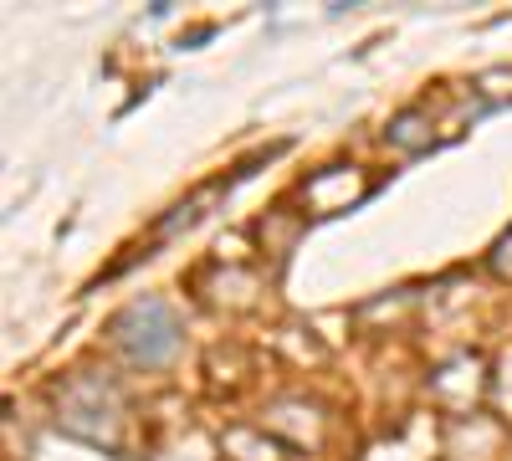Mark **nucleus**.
I'll use <instances>...</instances> for the list:
<instances>
[{"instance_id": "obj_2", "label": "nucleus", "mask_w": 512, "mask_h": 461, "mask_svg": "<svg viewBox=\"0 0 512 461\" xmlns=\"http://www.w3.org/2000/svg\"><path fill=\"white\" fill-rule=\"evenodd\" d=\"M113 344L139 369H159L164 359H175V349H180V318H175V308L159 303V298H139V303H128L113 318Z\"/></svg>"}, {"instance_id": "obj_1", "label": "nucleus", "mask_w": 512, "mask_h": 461, "mask_svg": "<svg viewBox=\"0 0 512 461\" xmlns=\"http://www.w3.org/2000/svg\"><path fill=\"white\" fill-rule=\"evenodd\" d=\"M57 426H67L72 436L93 441V446H118V426H123V395L118 385H108L103 374H77L57 395Z\"/></svg>"}]
</instances>
